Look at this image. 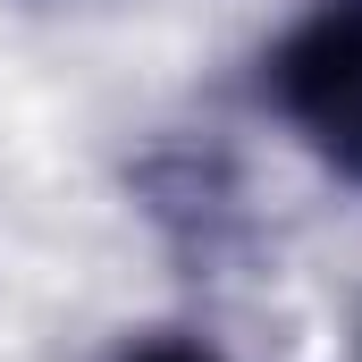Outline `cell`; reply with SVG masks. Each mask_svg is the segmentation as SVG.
Here are the masks:
<instances>
[{
    "instance_id": "obj_1",
    "label": "cell",
    "mask_w": 362,
    "mask_h": 362,
    "mask_svg": "<svg viewBox=\"0 0 362 362\" xmlns=\"http://www.w3.org/2000/svg\"><path fill=\"white\" fill-rule=\"evenodd\" d=\"M286 101L362 160V17H329L320 34H303L286 51Z\"/></svg>"
},
{
    "instance_id": "obj_2",
    "label": "cell",
    "mask_w": 362,
    "mask_h": 362,
    "mask_svg": "<svg viewBox=\"0 0 362 362\" xmlns=\"http://www.w3.org/2000/svg\"><path fill=\"white\" fill-rule=\"evenodd\" d=\"M144 362H211V354H185V346H160V354H144Z\"/></svg>"
}]
</instances>
